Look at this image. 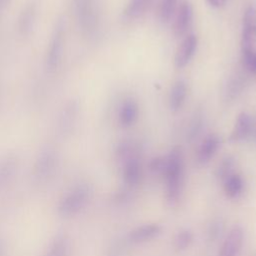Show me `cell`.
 Here are the masks:
<instances>
[{
  "label": "cell",
  "mask_w": 256,
  "mask_h": 256,
  "mask_svg": "<svg viewBox=\"0 0 256 256\" xmlns=\"http://www.w3.org/2000/svg\"><path fill=\"white\" fill-rule=\"evenodd\" d=\"M162 175L165 178V196L170 205L178 202L184 177V162L182 151L179 147H174L164 157V169Z\"/></svg>",
  "instance_id": "6da1fadb"
},
{
  "label": "cell",
  "mask_w": 256,
  "mask_h": 256,
  "mask_svg": "<svg viewBox=\"0 0 256 256\" xmlns=\"http://www.w3.org/2000/svg\"><path fill=\"white\" fill-rule=\"evenodd\" d=\"M73 13L84 37L92 40L99 36L101 18L97 0H73Z\"/></svg>",
  "instance_id": "7a4b0ae2"
},
{
  "label": "cell",
  "mask_w": 256,
  "mask_h": 256,
  "mask_svg": "<svg viewBox=\"0 0 256 256\" xmlns=\"http://www.w3.org/2000/svg\"><path fill=\"white\" fill-rule=\"evenodd\" d=\"M67 35V23L65 18L59 17L55 21L49 36L45 52L44 64L49 72H55L62 63Z\"/></svg>",
  "instance_id": "3957f363"
},
{
  "label": "cell",
  "mask_w": 256,
  "mask_h": 256,
  "mask_svg": "<svg viewBox=\"0 0 256 256\" xmlns=\"http://www.w3.org/2000/svg\"><path fill=\"white\" fill-rule=\"evenodd\" d=\"M80 103L77 99H69L61 108L57 118V130L62 136H68L77 126L80 115Z\"/></svg>",
  "instance_id": "277c9868"
},
{
  "label": "cell",
  "mask_w": 256,
  "mask_h": 256,
  "mask_svg": "<svg viewBox=\"0 0 256 256\" xmlns=\"http://www.w3.org/2000/svg\"><path fill=\"white\" fill-rule=\"evenodd\" d=\"M256 44V7L249 5L243 16L242 26V39L241 46L242 52H249L255 50Z\"/></svg>",
  "instance_id": "5b68a950"
},
{
  "label": "cell",
  "mask_w": 256,
  "mask_h": 256,
  "mask_svg": "<svg viewBox=\"0 0 256 256\" xmlns=\"http://www.w3.org/2000/svg\"><path fill=\"white\" fill-rule=\"evenodd\" d=\"M39 6L37 1L30 0L26 3L17 18V32L22 37L29 36L35 29L38 18Z\"/></svg>",
  "instance_id": "8992f818"
},
{
  "label": "cell",
  "mask_w": 256,
  "mask_h": 256,
  "mask_svg": "<svg viewBox=\"0 0 256 256\" xmlns=\"http://www.w3.org/2000/svg\"><path fill=\"white\" fill-rule=\"evenodd\" d=\"M244 233L239 225H235L226 235L218 256H238L243 245Z\"/></svg>",
  "instance_id": "52a82bcc"
},
{
  "label": "cell",
  "mask_w": 256,
  "mask_h": 256,
  "mask_svg": "<svg viewBox=\"0 0 256 256\" xmlns=\"http://www.w3.org/2000/svg\"><path fill=\"white\" fill-rule=\"evenodd\" d=\"M122 162L124 181L130 186L137 185L142 177V166L139 159V153L126 157Z\"/></svg>",
  "instance_id": "ba28073f"
},
{
  "label": "cell",
  "mask_w": 256,
  "mask_h": 256,
  "mask_svg": "<svg viewBox=\"0 0 256 256\" xmlns=\"http://www.w3.org/2000/svg\"><path fill=\"white\" fill-rule=\"evenodd\" d=\"M197 48V37L190 34L184 38L175 54V65L177 68L186 66L193 57Z\"/></svg>",
  "instance_id": "9c48e42d"
},
{
  "label": "cell",
  "mask_w": 256,
  "mask_h": 256,
  "mask_svg": "<svg viewBox=\"0 0 256 256\" xmlns=\"http://www.w3.org/2000/svg\"><path fill=\"white\" fill-rule=\"evenodd\" d=\"M193 19V8L190 2L184 1L181 3L180 7L178 8L177 15L175 17L173 31L176 36H182L189 26L191 25Z\"/></svg>",
  "instance_id": "30bf717a"
},
{
  "label": "cell",
  "mask_w": 256,
  "mask_h": 256,
  "mask_svg": "<svg viewBox=\"0 0 256 256\" xmlns=\"http://www.w3.org/2000/svg\"><path fill=\"white\" fill-rule=\"evenodd\" d=\"M220 146V139L216 134L207 135L201 142L197 151V162L200 165L208 163L216 154Z\"/></svg>",
  "instance_id": "8fae6325"
},
{
  "label": "cell",
  "mask_w": 256,
  "mask_h": 256,
  "mask_svg": "<svg viewBox=\"0 0 256 256\" xmlns=\"http://www.w3.org/2000/svg\"><path fill=\"white\" fill-rule=\"evenodd\" d=\"M252 130V120L251 117L245 113L242 112L238 115L233 130L230 135V140L234 142H239L247 139L249 135L251 134Z\"/></svg>",
  "instance_id": "7c38bea8"
},
{
  "label": "cell",
  "mask_w": 256,
  "mask_h": 256,
  "mask_svg": "<svg viewBox=\"0 0 256 256\" xmlns=\"http://www.w3.org/2000/svg\"><path fill=\"white\" fill-rule=\"evenodd\" d=\"M160 232L161 226L159 224H144L133 229L129 233V239L134 243H142L155 238Z\"/></svg>",
  "instance_id": "4fadbf2b"
},
{
  "label": "cell",
  "mask_w": 256,
  "mask_h": 256,
  "mask_svg": "<svg viewBox=\"0 0 256 256\" xmlns=\"http://www.w3.org/2000/svg\"><path fill=\"white\" fill-rule=\"evenodd\" d=\"M138 105L133 99H126L119 109V122L123 127L132 126L138 118Z\"/></svg>",
  "instance_id": "5bb4252c"
},
{
  "label": "cell",
  "mask_w": 256,
  "mask_h": 256,
  "mask_svg": "<svg viewBox=\"0 0 256 256\" xmlns=\"http://www.w3.org/2000/svg\"><path fill=\"white\" fill-rule=\"evenodd\" d=\"M187 95V86L183 80L175 82L169 95V106L172 111L181 109Z\"/></svg>",
  "instance_id": "9a60e30c"
},
{
  "label": "cell",
  "mask_w": 256,
  "mask_h": 256,
  "mask_svg": "<svg viewBox=\"0 0 256 256\" xmlns=\"http://www.w3.org/2000/svg\"><path fill=\"white\" fill-rule=\"evenodd\" d=\"M223 183H224V191L229 198H236L243 191L244 183H243L242 177L239 174H236V173L231 174L223 181Z\"/></svg>",
  "instance_id": "2e32d148"
},
{
  "label": "cell",
  "mask_w": 256,
  "mask_h": 256,
  "mask_svg": "<svg viewBox=\"0 0 256 256\" xmlns=\"http://www.w3.org/2000/svg\"><path fill=\"white\" fill-rule=\"evenodd\" d=\"M153 0H130L127 4L124 14L130 19L141 17L150 7Z\"/></svg>",
  "instance_id": "e0dca14e"
},
{
  "label": "cell",
  "mask_w": 256,
  "mask_h": 256,
  "mask_svg": "<svg viewBox=\"0 0 256 256\" xmlns=\"http://www.w3.org/2000/svg\"><path fill=\"white\" fill-rule=\"evenodd\" d=\"M204 127V118H203V113L201 111H197L188 126L187 129V139L189 141L195 140L202 132Z\"/></svg>",
  "instance_id": "ac0fdd59"
},
{
  "label": "cell",
  "mask_w": 256,
  "mask_h": 256,
  "mask_svg": "<svg viewBox=\"0 0 256 256\" xmlns=\"http://www.w3.org/2000/svg\"><path fill=\"white\" fill-rule=\"evenodd\" d=\"M178 0H161L159 6V19L167 23L176 11Z\"/></svg>",
  "instance_id": "d6986e66"
},
{
  "label": "cell",
  "mask_w": 256,
  "mask_h": 256,
  "mask_svg": "<svg viewBox=\"0 0 256 256\" xmlns=\"http://www.w3.org/2000/svg\"><path fill=\"white\" fill-rule=\"evenodd\" d=\"M234 165H235L234 158L231 156H227L219 163L216 169V176L222 181H224L228 176L233 174Z\"/></svg>",
  "instance_id": "ffe728a7"
},
{
  "label": "cell",
  "mask_w": 256,
  "mask_h": 256,
  "mask_svg": "<svg viewBox=\"0 0 256 256\" xmlns=\"http://www.w3.org/2000/svg\"><path fill=\"white\" fill-rule=\"evenodd\" d=\"M193 241V234L188 229L180 230L174 238V246L178 250H184L190 246Z\"/></svg>",
  "instance_id": "44dd1931"
},
{
  "label": "cell",
  "mask_w": 256,
  "mask_h": 256,
  "mask_svg": "<svg viewBox=\"0 0 256 256\" xmlns=\"http://www.w3.org/2000/svg\"><path fill=\"white\" fill-rule=\"evenodd\" d=\"M244 65L248 71L256 74V51H249L243 53Z\"/></svg>",
  "instance_id": "7402d4cb"
},
{
  "label": "cell",
  "mask_w": 256,
  "mask_h": 256,
  "mask_svg": "<svg viewBox=\"0 0 256 256\" xmlns=\"http://www.w3.org/2000/svg\"><path fill=\"white\" fill-rule=\"evenodd\" d=\"M151 172L155 174H162L164 169V157H156L150 161L149 164Z\"/></svg>",
  "instance_id": "603a6c76"
},
{
  "label": "cell",
  "mask_w": 256,
  "mask_h": 256,
  "mask_svg": "<svg viewBox=\"0 0 256 256\" xmlns=\"http://www.w3.org/2000/svg\"><path fill=\"white\" fill-rule=\"evenodd\" d=\"M241 84H242V81L239 79V78H235L232 80L231 84L229 85V93H232L233 96H235V93H238L241 89Z\"/></svg>",
  "instance_id": "cb8c5ba5"
},
{
  "label": "cell",
  "mask_w": 256,
  "mask_h": 256,
  "mask_svg": "<svg viewBox=\"0 0 256 256\" xmlns=\"http://www.w3.org/2000/svg\"><path fill=\"white\" fill-rule=\"evenodd\" d=\"M207 2L212 6V7H215V8H221L225 5L226 3V0H207Z\"/></svg>",
  "instance_id": "d4e9b609"
},
{
  "label": "cell",
  "mask_w": 256,
  "mask_h": 256,
  "mask_svg": "<svg viewBox=\"0 0 256 256\" xmlns=\"http://www.w3.org/2000/svg\"><path fill=\"white\" fill-rule=\"evenodd\" d=\"M11 1L12 0H0V13L7 8V6L11 3Z\"/></svg>",
  "instance_id": "484cf974"
}]
</instances>
